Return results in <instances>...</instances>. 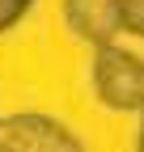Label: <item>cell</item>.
<instances>
[{
	"instance_id": "obj_4",
	"label": "cell",
	"mask_w": 144,
	"mask_h": 152,
	"mask_svg": "<svg viewBox=\"0 0 144 152\" xmlns=\"http://www.w3.org/2000/svg\"><path fill=\"white\" fill-rule=\"evenodd\" d=\"M123 4V34L144 38V0H119Z\"/></svg>"
},
{
	"instance_id": "obj_6",
	"label": "cell",
	"mask_w": 144,
	"mask_h": 152,
	"mask_svg": "<svg viewBox=\"0 0 144 152\" xmlns=\"http://www.w3.org/2000/svg\"><path fill=\"white\" fill-rule=\"evenodd\" d=\"M136 148L144 152V106H140V135H136Z\"/></svg>"
},
{
	"instance_id": "obj_3",
	"label": "cell",
	"mask_w": 144,
	"mask_h": 152,
	"mask_svg": "<svg viewBox=\"0 0 144 152\" xmlns=\"http://www.w3.org/2000/svg\"><path fill=\"white\" fill-rule=\"evenodd\" d=\"M68 30L89 47H110L123 34V4L119 0H64Z\"/></svg>"
},
{
	"instance_id": "obj_1",
	"label": "cell",
	"mask_w": 144,
	"mask_h": 152,
	"mask_svg": "<svg viewBox=\"0 0 144 152\" xmlns=\"http://www.w3.org/2000/svg\"><path fill=\"white\" fill-rule=\"evenodd\" d=\"M93 93L115 114L140 110L144 106V59L136 51H123L119 42L98 47V55H93Z\"/></svg>"
},
{
	"instance_id": "obj_5",
	"label": "cell",
	"mask_w": 144,
	"mask_h": 152,
	"mask_svg": "<svg viewBox=\"0 0 144 152\" xmlns=\"http://www.w3.org/2000/svg\"><path fill=\"white\" fill-rule=\"evenodd\" d=\"M30 4H34V0H0V34L21 21V17L30 13Z\"/></svg>"
},
{
	"instance_id": "obj_2",
	"label": "cell",
	"mask_w": 144,
	"mask_h": 152,
	"mask_svg": "<svg viewBox=\"0 0 144 152\" xmlns=\"http://www.w3.org/2000/svg\"><path fill=\"white\" fill-rule=\"evenodd\" d=\"M81 140L47 114H9L0 118V152H76Z\"/></svg>"
}]
</instances>
